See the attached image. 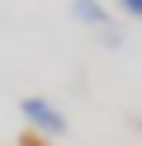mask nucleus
I'll return each mask as SVG.
<instances>
[{"label":"nucleus","instance_id":"obj_1","mask_svg":"<svg viewBox=\"0 0 142 146\" xmlns=\"http://www.w3.org/2000/svg\"><path fill=\"white\" fill-rule=\"evenodd\" d=\"M19 113H24V123L38 137H66V113L57 104H47L43 94H24L19 99Z\"/></svg>","mask_w":142,"mask_h":146},{"label":"nucleus","instance_id":"obj_2","mask_svg":"<svg viewBox=\"0 0 142 146\" xmlns=\"http://www.w3.org/2000/svg\"><path fill=\"white\" fill-rule=\"evenodd\" d=\"M71 14L85 24V29H109V14H104L100 0H71ZM109 33H114V29H109Z\"/></svg>","mask_w":142,"mask_h":146},{"label":"nucleus","instance_id":"obj_3","mask_svg":"<svg viewBox=\"0 0 142 146\" xmlns=\"http://www.w3.org/2000/svg\"><path fill=\"white\" fill-rule=\"evenodd\" d=\"M118 5H123V10L133 14V19H142V0H118Z\"/></svg>","mask_w":142,"mask_h":146},{"label":"nucleus","instance_id":"obj_4","mask_svg":"<svg viewBox=\"0 0 142 146\" xmlns=\"http://www.w3.org/2000/svg\"><path fill=\"white\" fill-rule=\"evenodd\" d=\"M19 146H47V137H38V132H24V141Z\"/></svg>","mask_w":142,"mask_h":146}]
</instances>
